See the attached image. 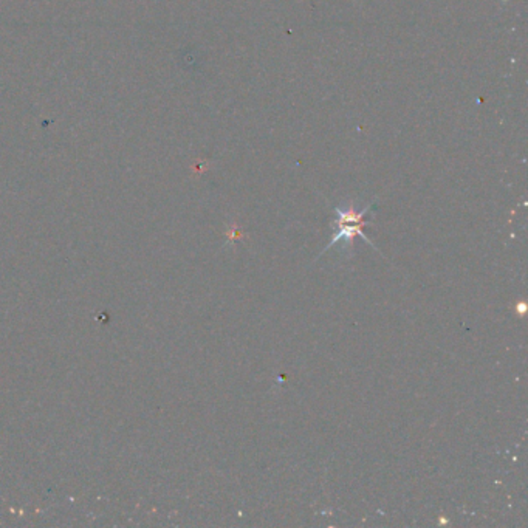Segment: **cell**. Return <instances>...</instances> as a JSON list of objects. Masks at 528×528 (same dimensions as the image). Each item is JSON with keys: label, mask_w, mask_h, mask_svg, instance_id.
Instances as JSON below:
<instances>
[{"label": "cell", "mask_w": 528, "mask_h": 528, "mask_svg": "<svg viewBox=\"0 0 528 528\" xmlns=\"http://www.w3.org/2000/svg\"><path fill=\"white\" fill-rule=\"evenodd\" d=\"M336 225H338V233H336V236L333 237L332 242L328 243L322 253L328 252L330 248H333L336 243H340V242H346L347 245H352V239L355 236H361L362 239H364L367 243H371V245L373 247V243L371 242V239H369V237L364 234V231H362V227L366 225V222L353 223V225H347V223H336Z\"/></svg>", "instance_id": "cell-1"}]
</instances>
